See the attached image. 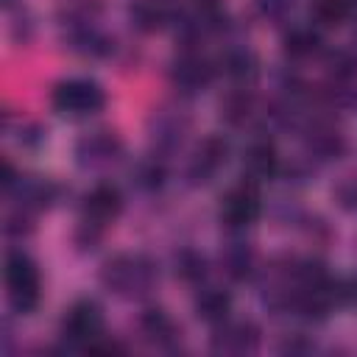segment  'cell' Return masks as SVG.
Returning <instances> with one entry per match:
<instances>
[{
    "instance_id": "obj_1",
    "label": "cell",
    "mask_w": 357,
    "mask_h": 357,
    "mask_svg": "<svg viewBox=\"0 0 357 357\" xmlns=\"http://www.w3.org/2000/svg\"><path fill=\"white\" fill-rule=\"evenodd\" d=\"M100 282L112 293L126 296V298H134V296L151 293V287L156 282V268L142 254H117V257H112L103 265Z\"/></svg>"
},
{
    "instance_id": "obj_2",
    "label": "cell",
    "mask_w": 357,
    "mask_h": 357,
    "mask_svg": "<svg viewBox=\"0 0 357 357\" xmlns=\"http://www.w3.org/2000/svg\"><path fill=\"white\" fill-rule=\"evenodd\" d=\"M50 103L64 117H89L103 109L106 92L100 89V84H95L89 78H67L53 86Z\"/></svg>"
},
{
    "instance_id": "obj_3",
    "label": "cell",
    "mask_w": 357,
    "mask_h": 357,
    "mask_svg": "<svg viewBox=\"0 0 357 357\" xmlns=\"http://www.w3.org/2000/svg\"><path fill=\"white\" fill-rule=\"evenodd\" d=\"M6 287H8V301L17 312H31L39 304L36 265L20 251L6 257Z\"/></svg>"
},
{
    "instance_id": "obj_4",
    "label": "cell",
    "mask_w": 357,
    "mask_h": 357,
    "mask_svg": "<svg viewBox=\"0 0 357 357\" xmlns=\"http://www.w3.org/2000/svg\"><path fill=\"white\" fill-rule=\"evenodd\" d=\"M259 192H257V184L254 181H240L237 187H231L223 201H220V220L231 229H243V226H251L257 218H259Z\"/></svg>"
},
{
    "instance_id": "obj_5",
    "label": "cell",
    "mask_w": 357,
    "mask_h": 357,
    "mask_svg": "<svg viewBox=\"0 0 357 357\" xmlns=\"http://www.w3.org/2000/svg\"><path fill=\"white\" fill-rule=\"evenodd\" d=\"M75 156H78V165L86 170H103L123 156V142L109 131H95L78 142Z\"/></svg>"
},
{
    "instance_id": "obj_6",
    "label": "cell",
    "mask_w": 357,
    "mask_h": 357,
    "mask_svg": "<svg viewBox=\"0 0 357 357\" xmlns=\"http://www.w3.org/2000/svg\"><path fill=\"white\" fill-rule=\"evenodd\" d=\"M103 329V315L95 301H75L64 315V337L73 343H92Z\"/></svg>"
},
{
    "instance_id": "obj_7",
    "label": "cell",
    "mask_w": 357,
    "mask_h": 357,
    "mask_svg": "<svg viewBox=\"0 0 357 357\" xmlns=\"http://www.w3.org/2000/svg\"><path fill=\"white\" fill-rule=\"evenodd\" d=\"M123 209V195L114 184H95L86 195H84V218L95 226H103L109 220H114Z\"/></svg>"
},
{
    "instance_id": "obj_8",
    "label": "cell",
    "mask_w": 357,
    "mask_h": 357,
    "mask_svg": "<svg viewBox=\"0 0 357 357\" xmlns=\"http://www.w3.org/2000/svg\"><path fill=\"white\" fill-rule=\"evenodd\" d=\"M257 343H259V329L251 321L223 324L212 337V349L223 354H245V351H254Z\"/></svg>"
},
{
    "instance_id": "obj_9",
    "label": "cell",
    "mask_w": 357,
    "mask_h": 357,
    "mask_svg": "<svg viewBox=\"0 0 357 357\" xmlns=\"http://www.w3.org/2000/svg\"><path fill=\"white\" fill-rule=\"evenodd\" d=\"M212 64L204 59V56H195V53H184L176 59L173 70H170V78L178 89L184 92H195V89H204L209 81H212Z\"/></svg>"
},
{
    "instance_id": "obj_10",
    "label": "cell",
    "mask_w": 357,
    "mask_h": 357,
    "mask_svg": "<svg viewBox=\"0 0 357 357\" xmlns=\"http://www.w3.org/2000/svg\"><path fill=\"white\" fill-rule=\"evenodd\" d=\"M226 156H229L226 139H220V137H206V139L198 145V151H195V156H192V162H190V178H192L195 184H198V181H209L212 173L226 162Z\"/></svg>"
},
{
    "instance_id": "obj_11",
    "label": "cell",
    "mask_w": 357,
    "mask_h": 357,
    "mask_svg": "<svg viewBox=\"0 0 357 357\" xmlns=\"http://www.w3.org/2000/svg\"><path fill=\"white\" fill-rule=\"evenodd\" d=\"M243 165H245V176H248L251 181L273 178L276 170H279V156H276L273 142H268V139H257V142H251L248 151H245Z\"/></svg>"
},
{
    "instance_id": "obj_12",
    "label": "cell",
    "mask_w": 357,
    "mask_h": 357,
    "mask_svg": "<svg viewBox=\"0 0 357 357\" xmlns=\"http://www.w3.org/2000/svg\"><path fill=\"white\" fill-rule=\"evenodd\" d=\"M173 17V6L167 0H137L131 6V22L139 31H159Z\"/></svg>"
},
{
    "instance_id": "obj_13",
    "label": "cell",
    "mask_w": 357,
    "mask_h": 357,
    "mask_svg": "<svg viewBox=\"0 0 357 357\" xmlns=\"http://www.w3.org/2000/svg\"><path fill=\"white\" fill-rule=\"evenodd\" d=\"M231 310V296L218 287H206L195 298V315L206 324H223Z\"/></svg>"
},
{
    "instance_id": "obj_14",
    "label": "cell",
    "mask_w": 357,
    "mask_h": 357,
    "mask_svg": "<svg viewBox=\"0 0 357 357\" xmlns=\"http://www.w3.org/2000/svg\"><path fill=\"white\" fill-rule=\"evenodd\" d=\"M139 326L145 332L148 340H153L156 346H170L176 343L178 332H176V324L167 318V312L162 310H145L142 318H139Z\"/></svg>"
},
{
    "instance_id": "obj_15",
    "label": "cell",
    "mask_w": 357,
    "mask_h": 357,
    "mask_svg": "<svg viewBox=\"0 0 357 357\" xmlns=\"http://www.w3.org/2000/svg\"><path fill=\"white\" fill-rule=\"evenodd\" d=\"M70 47H73L75 53H81V56H92V59H95V56H106V53L112 50V42H109L100 31H95L92 25L81 22V25L73 28Z\"/></svg>"
},
{
    "instance_id": "obj_16",
    "label": "cell",
    "mask_w": 357,
    "mask_h": 357,
    "mask_svg": "<svg viewBox=\"0 0 357 357\" xmlns=\"http://www.w3.org/2000/svg\"><path fill=\"white\" fill-rule=\"evenodd\" d=\"M223 70L234 81H251L257 75V70H259V61L248 47H231L223 56Z\"/></svg>"
},
{
    "instance_id": "obj_17",
    "label": "cell",
    "mask_w": 357,
    "mask_h": 357,
    "mask_svg": "<svg viewBox=\"0 0 357 357\" xmlns=\"http://www.w3.org/2000/svg\"><path fill=\"white\" fill-rule=\"evenodd\" d=\"M307 148L318 156V159H337L343 153V137L335 128L326 126H315L307 137Z\"/></svg>"
},
{
    "instance_id": "obj_18",
    "label": "cell",
    "mask_w": 357,
    "mask_h": 357,
    "mask_svg": "<svg viewBox=\"0 0 357 357\" xmlns=\"http://www.w3.org/2000/svg\"><path fill=\"white\" fill-rule=\"evenodd\" d=\"M321 47V36H318V31H312V28H293L287 36H284V53L287 56H293V59H307V56H312L315 50Z\"/></svg>"
},
{
    "instance_id": "obj_19",
    "label": "cell",
    "mask_w": 357,
    "mask_h": 357,
    "mask_svg": "<svg viewBox=\"0 0 357 357\" xmlns=\"http://www.w3.org/2000/svg\"><path fill=\"white\" fill-rule=\"evenodd\" d=\"M17 184H20V204L22 206L39 209V206H47L53 201V184L45 178L28 176V178H17Z\"/></svg>"
},
{
    "instance_id": "obj_20",
    "label": "cell",
    "mask_w": 357,
    "mask_h": 357,
    "mask_svg": "<svg viewBox=\"0 0 357 357\" xmlns=\"http://www.w3.org/2000/svg\"><path fill=\"white\" fill-rule=\"evenodd\" d=\"M220 262H223V268H226V273H229L231 279H245V276L251 273V268H254V254H251L248 245L234 243V245H229V248L223 251Z\"/></svg>"
},
{
    "instance_id": "obj_21",
    "label": "cell",
    "mask_w": 357,
    "mask_h": 357,
    "mask_svg": "<svg viewBox=\"0 0 357 357\" xmlns=\"http://www.w3.org/2000/svg\"><path fill=\"white\" fill-rule=\"evenodd\" d=\"M187 131V120H181L178 114H159L156 117V131H153V139L162 145V148H176L181 142Z\"/></svg>"
},
{
    "instance_id": "obj_22",
    "label": "cell",
    "mask_w": 357,
    "mask_h": 357,
    "mask_svg": "<svg viewBox=\"0 0 357 357\" xmlns=\"http://www.w3.org/2000/svg\"><path fill=\"white\" fill-rule=\"evenodd\" d=\"M176 273H178L184 282H198V279H204V273H206V259H204L198 251L184 248V251L176 254Z\"/></svg>"
},
{
    "instance_id": "obj_23",
    "label": "cell",
    "mask_w": 357,
    "mask_h": 357,
    "mask_svg": "<svg viewBox=\"0 0 357 357\" xmlns=\"http://www.w3.org/2000/svg\"><path fill=\"white\" fill-rule=\"evenodd\" d=\"M220 114H223V120L231 123V126L245 123L248 114H251V98H248L245 92H234V95H229V98L220 103Z\"/></svg>"
},
{
    "instance_id": "obj_24",
    "label": "cell",
    "mask_w": 357,
    "mask_h": 357,
    "mask_svg": "<svg viewBox=\"0 0 357 357\" xmlns=\"http://www.w3.org/2000/svg\"><path fill=\"white\" fill-rule=\"evenodd\" d=\"M315 20L324 22V25H340L349 11H351V3L349 0H315Z\"/></svg>"
},
{
    "instance_id": "obj_25",
    "label": "cell",
    "mask_w": 357,
    "mask_h": 357,
    "mask_svg": "<svg viewBox=\"0 0 357 357\" xmlns=\"http://www.w3.org/2000/svg\"><path fill=\"white\" fill-rule=\"evenodd\" d=\"M162 181H165V167L159 162H142L137 167V184L139 187L156 190V187H162Z\"/></svg>"
},
{
    "instance_id": "obj_26",
    "label": "cell",
    "mask_w": 357,
    "mask_h": 357,
    "mask_svg": "<svg viewBox=\"0 0 357 357\" xmlns=\"http://www.w3.org/2000/svg\"><path fill=\"white\" fill-rule=\"evenodd\" d=\"M332 298L343 304H357V276L332 282Z\"/></svg>"
},
{
    "instance_id": "obj_27",
    "label": "cell",
    "mask_w": 357,
    "mask_h": 357,
    "mask_svg": "<svg viewBox=\"0 0 357 357\" xmlns=\"http://www.w3.org/2000/svg\"><path fill=\"white\" fill-rule=\"evenodd\" d=\"M257 11L268 20H282L290 8H293V0H254Z\"/></svg>"
},
{
    "instance_id": "obj_28",
    "label": "cell",
    "mask_w": 357,
    "mask_h": 357,
    "mask_svg": "<svg viewBox=\"0 0 357 357\" xmlns=\"http://www.w3.org/2000/svg\"><path fill=\"white\" fill-rule=\"evenodd\" d=\"M329 70L337 75V78H349L357 73V61L349 56V53H335L329 56Z\"/></svg>"
},
{
    "instance_id": "obj_29",
    "label": "cell",
    "mask_w": 357,
    "mask_h": 357,
    "mask_svg": "<svg viewBox=\"0 0 357 357\" xmlns=\"http://www.w3.org/2000/svg\"><path fill=\"white\" fill-rule=\"evenodd\" d=\"M335 195H337V201H340L343 209H357V184H354V181L340 184Z\"/></svg>"
}]
</instances>
